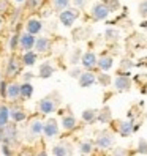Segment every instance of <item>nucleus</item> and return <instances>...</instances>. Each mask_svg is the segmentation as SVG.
<instances>
[{
	"instance_id": "20e7f679",
	"label": "nucleus",
	"mask_w": 147,
	"mask_h": 156,
	"mask_svg": "<svg viewBox=\"0 0 147 156\" xmlns=\"http://www.w3.org/2000/svg\"><path fill=\"white\" fill-rule=\"evenodd\" d=\"M116 142V137L111 131H101V133H98L97 134V139H95V145L98 147V148H101V150H108V148H111V147L114 145Z\"/></svg>"
},
{
	"instance_id": "5701e85b",
	"label": "nucleus",
	"mask_w": 147,
	"mask_h": 156,
	"mask_svg": "<svg viewBox=\"0 0 147 156\" xmlns=\"http://www.w3.org/2000/svg\"><path fill=\"white\" fill-rule=\"evenodd\" d=\"M112 65H114V58L111 55H101L98 58V69L100 71L108 73L109 69L112 68Z\"/></svg>"
},
{
	"instance_id": "603ef678",
	"label": "nucleus",
	"mask_w": 147,
	"mask_h": 156,
	"mask_svg": "<svg viewBox=\"0 0 147 156\" xmlns=\"http://www.w3.org/2000/svg\"><path fill=\"white\" fill-rule=\"evenodd\" d=\"M3 79V76H2V71H0V80H2Z\"/></svg>"
},
{
	"instance_id": "6e6552de",
	"label": "nucleus",
	"mask_w": 147,
	"mask_h": 156,
	"mask_svg": "<svg viewBox=\"0 0 147 156\" xmlns=\"http://www.w3.org/2000/svg\"><path fill=\"white\" fill-rule=\"evenodd\" d=\"M81 65H82V68L87 69V71H94L95 68H98V58H97V55H95V52L89 51V52L82 54Z\"/></svg>"
},
{
	"instance_id": "aec40b11",
	"label": "nucleus",
	"mask_w": 147,
	"mask_h": 156,
	"mask_svg": "<svg viewBox=\"0 0 147 156\" xmlns=\"http://www.w3.org/2000/svg\"><path fill=\"white\" fill-rule=\"evenodd\" d=\"M38 55H40V54L36 52V51H27V52H24L22 57H21L22 65H25V66H33L35 63L38 62Z\"/></svg>"
},
{
	"instance_id": "39448f33",
	"label": "nucleus",
	"mask_w": 147,
	"mask_h": 156,
	"mask_svg": "<svg viewBox=\"0 0 147 156\" xmlns=\"http://www.w3.org/2000/svg\"><path fill=\"white\" fill-rule=\"evenodd\" d=\"M22 66V60L17 58L16 55H11L10 60L6 63V69H5V77H16L21 73Z\"/></svg>"
},
{
	"instance_id": "a18cd8bd",
	"label": "nucleus",
	"mask_w": 147,
	"mask_h": 156,
	"mask_svg": "<svg viewBox=\"0 0 147 156\" xmlns=\"http://www.w3.org/2000/svg\"><path fill=\"white\" fill-rule=\"evenodd\" d=\"M17 156H35L30 150H24V151H21L19 154H17Z\"/></svg>"
},
{
	"instance_id": "9d476101",
	"label": "nucleus",
	"mask_w": 147,
	"mask_h": 156,
	"mask_svg": "<svg viewBox=\"0 0 147 156\" xmlns=\"http://www.w3.org/2000/svg\"><path fill=\"white\" fill-rule=\"evenodd\" d=\"M2 131H3V144L14 145L16 140H17V128H16V125L8 123L5 128H2Z\"/></svg>"
},
{
	"instance_id": "c03bdc74",
	"label": "nucleus",
	"mask_w": 147,
	"mask_h": 156,
	"mask_svg": "<svg viewBox=\"0 0 147 156\" xmlns=\"http://www.w3.org/2000/svg\"><path fill=\"white\" fill-rule=\"evenodd\" d=\"M22 77H24V82H30V80L35 77V74H33L32 71H27V73H24V76H22Z\"/></svg>"
},
{
	"instance_id": "a211bd4d",
	"label": "nucleus",
	"mask_w": 147,
	"mask_h": 156,
	"mask_svg": "<svg viewBox=\"0 0 147 156\" xmlns=\"http://www.w3.org/2000/svg\"><path fill=\"white\" fill-rule=\"evenodd\" d=\"M117 131H119V134H120L122 137L131 136L134 133V123H133V120H123V122H120V123H119Z\"/></svg>"
},
{
	"instance_id": "4468645a",
	"label": "nucleus",
	"mask_w": 147,
	"mask_h": 156,
	"mask_svg": "<svg viewBox=\"0 0 147 156\" xmlns=\"http://www.w3.org/2000/svg\"><path fill=\"white\" fill-rule=\"evenodd\" d=\"M54 73H56V66L48 60L41 62L38 65V77L40 79H49V77H52Z\"/></svg>"
},
{
	"instance_id": "f257e3e1",
	"label": "nucleus",
	"mask_w": 147,
	"mask_h": 156,
	"mask_svg": "<svg viewBox=\"0 0 147 156\" xmlns=\"http://www.w3.org/2000/svg\"><path fill=\"white\" fill-rule=\"evenodd\" d=\"M60 93L59 91H52V93H49L48 96H44L43 99H40V103H38V111L40 114L43 115H49L52 112H56L59 106H60Z\"/></svg>"
},
{
	"instance_id": "0eeeda50",
	"label": "nucleus",
	"mask_w": 147,
	"mask_h": 156,
	"mask_svg": "<svg viewBox=\"0 0 147 156\" xmlns=\"http://www.w3.org/2000/svg\"><path fill=\"white\" fill-rule=\"evenodd\" d=\"M114 84V88L117 91H128L131 88V79H130V73H127V74H119L114 77L112 80Z\"/></svg>"
},
{
	"instance_id": "2f4dec72",
	"label": "nucleus",
	"mask_w": 147,
	"mask_h": 156,
	"mask_svg": "<svg viewBox=\"0 0 147 156\" xmlns=\"http://www.w3.org/2000/svg\"><path fill=\"white\" fill-rule=\"evenodd\" d=\"M43 3H44V0H27V2H25L27 8H29V10H32V11L40 10V8L43 6Z\"/></svg>"
},
{
	"instance_id": "ddd939ff",
	"label": "nucleus",
	"mask_w": 147,
	"mask_h": 156,
	"mask_svg": "<svg viewBox=\"0 0 147 156\" xmlns=\"http://www.w3.org/2000/svg\"><path fill=\"white\" fill-rule=\"evenodd\" d=\"M6 99L11 101V103H17L21 99V84H17V82H10L8 84Z\"/></svg>"
},
{
	"instance_id": "de8ad7c7",
	"label": "nucleus",
	"mask_w": 147,
	"mask_h": 156,
	"mask_svg": "<svg viewBox=\"0 0 147 156\" xmlns=\"http://www.w3.org/2000/svg\"><path fill=\"white\" fill-rule=\"evenodd\" d=\"M2 144H3V131L0 129V145H2Z\"/></svg>"
},
{
	"instance_id": "3c124183",
	"label": "nucleus",
	"mask_w": 147,
	"mask_h": 156,
	"mask_svg": "<svg viewBox=\"0 0 147 156\" xmlns=\"http://www.w3.org/2000/svg\"><path fill=\"white\" fill-rule=\"evenodd\" d=\"M141 27H147V21H145V22H142V24H141Z\"/></svg>"
},
{
	"instance_id": "a19ab883",
	"label": "nucleus",
	"mask_w": 147,
	"mask_h": 156,
	"mask_svg": "<svg viewBox=\"0 0 147 156\" xmlns=\"http://www.w3.org/2000/svg\"><path fill=\"white\" fill-rule=\"evenodd\" d=\"M8 10H10V3L6 0H0V14L8 13Z\"/></svg>"
},
{
	"instance_id": "473e14b6",
	"label": "nucleus",
	"mask_w": 147,
	"mask_h": 156,
	"mask_svg": "<svg viewBox=\"0 0 147 156\" xmlns=\"http://www.w3.org/2000/svg\"><path fill=\"white\" fill-rule=\"evenodd\" d=\"M81 58H82V51L81 49H75V51H73V54H71V57H70V63H71V65H78V63L81 62Z\"/></svg>"
},
{
	"instance_id": "8fccbe9b",
	"label": "nucleus",
	"mask_w": 147,
	"mask_h": 156,
	"mask_svg": "<svg viewBox=\"0 0 147 156\" xmlns=\"http://www.w3.org/2000/svg\"><path fill=\"white\" fill-rule=\"evenodd\" d=\"M16 3H24V2H27V0H14Z\"/></svg>"
},
{
	"instance_id": "393cba45",
	"label": "nucleus",
	"mask_w": 147,
	"mask_h": 156,
	"mask_svg": "<svg viewBox=\"0 0 147 156\" xmlns=\"http://www.w3.org/2000/svg\"><path fill=\"white\" fill-rule=\"evenodd\" d=\"M33 96V85L30 82H22L21 84V99L27 101Z\"/></svg>"
},
{
	"instance_id": "c756f323",
	"label": "nucleus",
	"mask_w": 147,
	"mask_h": 156,
	"mask_svg": "<svg viewBox=\"0 0 147 156\" xmlns=\"http://www.w3.org/2000/svg\"><path fill=\"white\" fill-rule=\"evenodd\" d=\"M134 63L130 60V58H123L120 62V74H127V73H130V69L133 68Z\"/></svg>"
},
{
	"instance_id": "4c0bfd02",
	"label": "nucleus",
	"mask_w": 147,
	"mask_h": 156,
	"mask_svg": "<svg viewBox=\"0 0 147 156\" xmlns=\"http://www.w3.org/2000/svg\"><path fill=\"white\" fill-rule=\"evenodd\" d=\"M138 11H139L141 17H147V0H141L138 5Z\"/></svg>"
},
{
	"instance_id": "1a4fd4ad",
	"label": "nucleus",
	"mask_w": 147,
	"mask_h": 156,
	"mask_svg": "<svg viewBox=\"0 0 147 156\" xmlns=\"http://www.w3.org/2000/svg\"><path fill=\"white\" fill-rule=\"evenodd\" d=\"M59 133H60V126H59L57 120H56V118H48V120L44 122V129H43L44 137L52 139V137L59 136Z\"/></svg>"
},
{
	"instance_id": "f8f14e48",
	"label": "nucleus",
	"mask_w": 147,
	"mask_h": 156,
	"mask_svg": "<svg viewBox=\"0 0 147 156\" xmlns=\"http://www.w3.org/2000/svg\"><path fill=\"white\" fill-rule=\"evenodd\" d=\"M52 49V41L48 36H38L35 43V51L38 54H48Z\"/></svg>"
},
{
	"instance_id": "58836bf2",
	"label": "nucleus",
	"mask_w": 147,
	"mask_h": 156,
	"mask_svg": "<svg viewBox=\"0 0 147 156\" xmlns=\"http://www.w3.org/2000/svg\"><path fill=\"white\" fill-rule=\"evenodd\" d=\"M82 73H84V71H82V68H79V66L76 65L75 68H71V69H70L68 74H70V77H71V79H79Z\"/></svg>"
},
{
	"instance_id": "a878e982",
	"label": "nucleus",
	"mask_w": 147,
	"mask_h": 156,
	"mask_svg": "<svg viewBox=\"0 0 147 156\" xmlns=\"http://www.w3.org/2000/svg\"><path fill=\"white\" fill-rule=\"evenodd\" d=\"M82 120H84L86 123L92 125V123H95L97 122V118H98V111L97 109H86L84 112H82Z\"/></svg>"
},
{
	"instance_id": "09e8293b",
	"label": "nucleus",
	"mask_w": 147,
	"mask_h": 156,
	"mask_svg": "<svg viewBox=\"0 0 147 156\" xmlns=\"http://www.w3.org/2000/svg\"><path fill=\"white\" fill-rule=\"evenodd\" d=\"M2 27H3V17L0 16V30H2Z\"/></svg>"
},
{
	"instance_id": "72a5a7b5",
	"label": "nucleus",
	"mask_w": 147,
	"mask_h": 156,
	"mask_svg": "<svg viewBox=\"0 0 147 156\" xmlns=\"http://www.w3.org/2000/svg\"><path fill=\"white\" fill-rule=\"evenodd\" d=\"M19 33H13L11 35V38H10V49L11 51H16V49H19Z\"/></svg>"
},
{
	"instance_id": "dca6fc26",
	"label": "nucleus",
	"mask_w": 147,
	"mask_h": 156,
	"mask_svg": "<svg viewBox=\"0 0 147 156\" xmlns=\"http://www.w3.org/2000/svg\"><path fill=\"white\" fill-rule=\"evenodd\" d=\"M43 30V22L38 17H30L29 21L25 22V32H29L32 35H38Z\"/></svg>"
},
{
	"instance_id": "f03ea898",
	"label": "nucleus",
	"mask_w": 147,
	"mask_h": 156,
	"mask_svg": "<svg viewBox=\"0 0 147 156\" xmlns=\"http://www.w3.org/2000/svg\"><path fill=\"white\" fill-rule=\"evenodd\" d=\"M109 14H111V10H109V6L106 5V2H97V3H94V6H92V10H90L92 19L97 21V22L106 21Z\"/></svg>"
},
{
	"instance_id": "c9c22d12",
	"label": "nucleus",
	"mask_w": 147,
	"mask_h": 156,
	"mask_svg": "<svg viewBox=\"0 0 147 156\" xmlns=\"http://www.w3.org/2000/svg\"><path fill=\"white\" fill-rule=\"evenodd\" d=\"M8 84H10V82H8L5 77L0 80V96H2L3 99H6V90H8Z\"/></svg>"
},
{
	"instance_id": "ea45409f",
	"label": "nucleus",
	"mask_w": 147,
	"mask_h": 156,
	"mask_svg": "<svg viewBox=\"0 0 147 156\" xmlns=\"http://www.w3.org/2000/svg\"><path fill=\"white\" fill-rule=\"evenodd\" d=\"M106 5L109 6V10H111V13L117 11L119 8H120V3H119V0H105Z\"/></svg>"
},
{
	"instance_id": "6ab92c4d",
	"label": "nucleus",
	"mask_w": 147,
	"mask_h": 156,
	"mask_svg": "<svg viewBox=\"0 0 147 156\" xmlns=\"http://www.w3.org/2000/svg\"><path fill=\"white\" fill-rule=\"evenodd\" d=\"M52 156H73L71 147L68 144H65V142L54 145L52 147Z\"/></svg>"
},
{
	"instance_id": "79ce46f5",
	"label": "nucleus",
	"mask_w": 147,
	"mask_h": 156,
	"mask_svg": "<svg viewBox=\"0 0 147 156\" xmlns=\"http://www.w3.org/2000/svg\"><path fill=\"white\" fill-rule=\"evenodd\" d=\"M89 0H71V3L75 5V8H78V10H81V8H84L87 5Z\"/></svg>"
},
{
	"instance_id": "2eb2a0df",
	"label": "nucleus",
	"mask_w": 147,
	"mask_h": 156,
	"mask_svg": "<svg viewBox=\"0 0 147 156\" xmlns=\"http://www.w3.org/2000/svg\"><path fill=\"white\" fill-rule=\"evenodd\" d=\"M78 82H79V87H82V88H87V87H92L95 84V82H98L97 80V74L94 71H84L81 74V77L78 79Z\"/></svg>"
},
{
	"instance_id": "423d86ee",
	"label": "nucleus",
	"mask_w": 147,
	"mask_h": 156,
	"mask_svg": "<svg viewBox=\"0 0 147 156\" xmlns=\"http://www.w3.org/2000/svg\"><path fill=\"white\" fill-rule=\"evenodd\" d=\"M35 43H36V36L29 33V32H22L19 36V49L22 52L27 51H33L35 49Z\"/></svg>"
},
{
	"instance_id": "7ed1b4c3",
	"label": "nucleus",
	"mask_w": 147,
	"mask_h": 156,
	"mask_svg": "<svg viewBox=\"0 0 147 156\" xmlns=\"http://www.w3.org/2000/svg\"><path fill=\"white\" fill-rule=\"evenodd\" d=\"M79 17V10L78 8H67V10H63L59 13V21L63 27H73V24L76 22V19Z\"/></svg>"
},
{
	"instance_id": "7c9ffc66",
	"label": "nucleus",
	"mask_w": 147,
	"mask_h": 156,
	"mask_svg": "<svg viewBox=\"0 0 147 156\" xmlns=\"http://www.w3.org/2000/svg\"><path fill=\"white\" fill-rule=\"evenodd\" d=\"M97 80H98V84H101V87H108V85L112 82L111 76H109V74H106L105 71L101 73V74H98V76H97Z\"/></svg>"
},
{
	"instance_id": "f704fd0d",
	"label": "nucleus",
	"mask_w": 147,
	"mask_h": 156,
	"mask_svg": "<svg viewBox=\"0 0 147 156\" xmlns=\"http://www.w3.org/2000/svg\"><path fill=\"white\" fill-rule=\"evenodd\" d=\"M0 151H2L3 156H14V151L11 148V145H8V144H2V145H0Z\"/></svg>"
},
{
	"instance_id": "49530a36",
	"label": "nucleus",
	"mask_w": 147,
	"mask_h": 156,
	"mask_svg": "<svg viewBox=\"0 0 147 156\" xmlns=\"http://www.w3.org/2000/svg\"><path fill=\"white\" fill-rule=\"evenodd\" d=\"M35 156H49V154H48V151H46V150H40Z\"/></svg>"
},
{
	"instance_id": "b1692460",
	"label": "nucleus",
	"mask_w": 147,
	"mask_h": 156,
	"mask_svg": "<svg viewBox=\"0 0 147 156\" xmlns=\"http://www.w3.org/2000/svg\"><path fill=\"white\" fill-rule=\"evenodd\" d=\"M97 122H100L101 125H108V123L112 122V114H111V109H109L108 106L103 107L101 111H98V118H97Z\"/></svg>"
},
{
	"instance_id": "37998d69",
	"label": "nucleus",
	"mask_w": 147,
	"mask_h": 156,
	"mask_svg": "<svg viewBox=\"0 0 147 156\" xmlns=\"http://www.w3.org/2000/svg\"><path fill=\"white\" fill-rule=\"evenodd\" d=\"M112 156H128V151L125 148H116L112 151Z\"/></svg>"
},
{
	"instance_id": "9b49d317",
	"label": "nucleus",
	"mask_w": 147,
	"mask_h": 156,
	"mask_svg": "<svg viewBox=\"0 0 147 156\" xmlns=\"http://www.w3.org/2000/svg\"><path fill=\"white\" fill-rule=\"evenodd\" d=\"M43 129H44V123L41 120H38V118H33V120L29 123V126H27V131H29L30 139L40 137V134H43Z\"/></svg>"
},
{
	"instance_id": "4be33fe9",
	"label": "nucleus",
	"mask_w": 147,
	"mask_h": 156,
	"mask_svg": "<svg viewBox=\"0 0 147 156\" xmlns=\"http://www.w3.org/2000/svg\"><path fill=\"white\" fill-rule=\"evenodd\" d=\"M10 111H11V120L14 123H22L27 120V112L24 111V109L21 107H10Z\"/></svg>"
},
{
	"instance_id": "bb28decb",
	"label": "nucleus",
	"mask_w": 147,
	"mask_h": 156,
	"mask_svg": "<svg viewBox=\"0 0 147 156\" xmlns=\"http://www.w3.org/2000/svg\"><path fill=\"white\" fill-rule=\"evenodd\" d=\"M119 38H120V32H119L117 29H112V27L106 29V32H105V40L106 41L114 43V41H119Z\"/></svg>"
},
{
	"instance_id": "e433bc0d",
	"label": "nucleus",
	"mask_w": 147,
	"mask_h": 156,
	"mask_svg": "<svg viewBox=\"0 0 147 156\" xmlns=\"http://www.w3.org/2000/svg\"><path fill=\"white\" fill-rule=\"evenodd\" d=\"M138 153L139 154H147V140L145 139L138 140Z\"/></svg>"
},
{
	"instance_id": "f3484780",
	"label": "nucleus",
	"mask_w": 147,
	"mask_h": 156,
	"mask_svg": "<svg viewBox=\"0 0 147 156\" xmlns=\"http://www.w3.org/2000/svg\"><path fill=\"white\" fill-rule=\"evenodd\" d=\"M78 125V120L73 114H63L62 120H60V126L63 128V131H73Z\"/></svg>"
},
{
	"instance_id": "c85d7f7f",
	"label": "nucleus",
	"mask_w": 147,
	"mask_h": 156,
	"mask_svg": "<svg viewBox=\"0 0 147 156\" xmlns=\"http://www.w3.org/2000/svg\"><path fill=\"white\" fill-rule=\"evenodd\" d=\"M92 150H94V142L92 140H84V142L79 144V151L82 154H90Z\"/></svg>"
},
{
	"instance_id": "cd10ccee",
	"label": "nucleus",
	"mask_w": 147,
	"mask_h": 156,
	"mask_svg": "<svg viewBox=\"0 0 147 156\" xmlns=\"http://www.w3.org/2000/svg\"><path fill=\"white\" fill-rule=\"evenodd\" d=\"M71 3V0H52V6H54V10L56 11H63V10H67V8L70 6Z\"/></svg>"
},
{
	"instance_id": "412c9836",
	"label": "nucleus",
	"mask_w": 147,
	"mask_h": 156,
	"mask_svg": "<svg viewBox=\"0 0 147 156\" xmlns=\"http://www.w3.org/2000/svg\"><path fill=\"white\" fill-rule=\"evenodd\" d=\"M10 118H11L10 107H8L6 104H0V129L10 123Z\"/></svg>"
}]
</instances>
